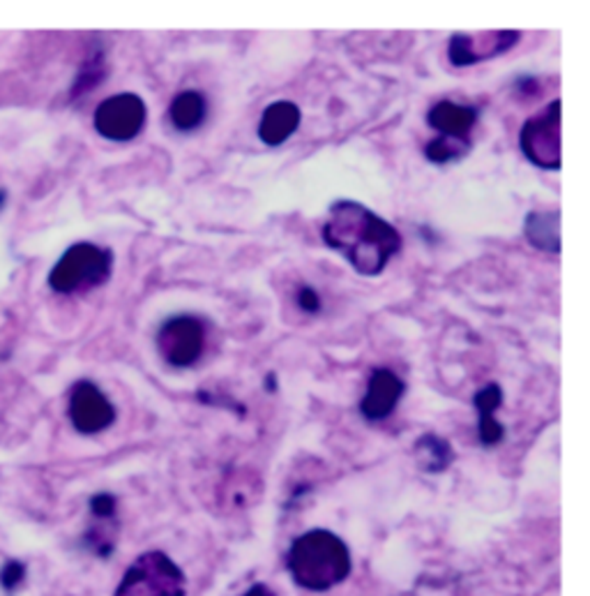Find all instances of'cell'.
<instances>
[{"mask_svg":"<svg viewBox=\"0 0 590 596\" xmlns=\"http://www.w3.org/2000/svg\"><path fill=\"white\" fill-rule=\"evenodd\" d=\"M328 248L340 253L355 273L381 276L390 259L402 250V234L361 201L340 199L330 207L323 224Z\"/></svg>","mask_w":590,"mask_h":596,"instance_id":"1","label":"cell"},{"mask_svg":"<svg viewBox=\"0 0 590 596\" xmlns=\"http://www.w3.org/2000/svg\"><path fill=\"white\" fill-rule=\"evenodd\" d=\"M288 571L309 592L332 589L351 573L349 546L328 529L307 531L288 550Z\"/></svg>","mask_w":590,"mask_h":596,"instance_id":"2","label":"cell"},{"mask_svg":"<svg viewBox=\"0 0 590 596\" xmlns=\"http://www.w3.org/2000/svg\"><path fill=\"white\" fill-rule=\"evenodd\" d=\"M114 255L93 243H76L60 257L49 276L51 290L58 294H72L86 287H97L111 276Z\"/></svg>","mask_w":590,"mask_h":596,"instance_id":"3","label":"cell"},{"mask_svg":"<svg viewBox=\"0 0 590 596\" xmlns=\"http://www.w3.org/2000/svg\"><path fill=\"white\" fill-rule=\"evenodd\" d=\"M185 575L164 552H145L125 573L116 596H185Z\"/></svg>","mask_w":590,"mask_h":596,"instance_id":"4","label":"cell"},{"mask_svg":"<svg viewBox=\"0 0 590 596\" xmlns=\"http://www.w3.org/2000/svg\"><path fill=\"white\" fill-rule=\"evenodd\" d=\"M519 149L535 167L544 172L560 170V100L523 122Z\"/></svg>","mask_w":590,"mask_h":596,"instance_id":"5","label":"cell"},{"mask_svg":"<svg viewBox=\"0 0 590 596\" xmlns=\"http://www.w3.org/2000/svg\"><path fill=\"white\" fill-rule=\"evenodd\" d=\"M205 344V328L199 317L178 315L166 319L160 326L157 334V349L162 359L174 367H189L194 365Z\"/></svg>","mask_w":590,"mask_h":596,"instance_id":"6","label":"cell"},{"mask_svg":"<svg viewBox=\"0 0 590 596\" xmlns=\"http://www.w3.org/2000/svg\"><path fill=\"white\" fill-rule=\"evenodd\" d=\"M148 118L145 102L134 93L107 97L95 109V130L111 141H130L141 135Z\"/></svg>","mask_w":590,"mask_h":596,"instance_id":"7","label":"cell"},{"mask_svg":"<svg viewBox=\"0 0 590 596\" xmlns=\"http://www.w3.org/2000/svg\"><path fill=\"white\" fill-rule=\"evenodd\" d=\"M517 31H484V33H455L448 45V58L457 68H469L510 51L519 43Z\"/></svg>","mask_w":590,"mask_h":596,"instance_id":"8","label":"cell"},{"mask_svg":"<svg viewBox=\"0 0 590 596\" xmlns=\"http://www.w3.org/2000/svg\"><path fill=\"white\" fill-rule=\"evenodd\" d=\"M70 421L83 435H97L116 421V407L93 382H79L70 394Z\"/></svg>","mask_w":590,"mask_h":596,"instance_id":"9","label":"cell"},{"mask_svg":"<svg viewBox=\"0 0 590 596\" xmlns=\"http://www.w3.org/2000/svg\"><path fill=\"white\" fill-rule=\"evenodd\" d=\"M404 390H406V386H404L402 377H397L388 367H376L374 373L369 375L365 398L361 402L363 417L367 421L388 419L397 409L399 400H402Z\"/></svg>","mask_w":590,"mask_h":596,"instance_id":"10","label":"cell"},{"mask_svg":"<svg viewBox=\"0 0 590 596\" xmlns=\"http://www.w3.org/2000/svg\"><path fill=\"white\" fill-rule=\"evenodd\" d=\"M427 122L438 132V137L469 141V135L477 122V112L469 105H457V102L440 100L429 109Z\"/></svg>","mask_w":590,"mask_h":596,"instance_id":"11","label":"cell"},{"mask_svg":"<svg viewBox=\"0 0 590 596\" xmlns=\"http://www.w3.org/2000/svg\"><path fill=\"white\" fill-rule=\"evenodd\" d=\"M300 109L295 102L280 100L272 102V105L263 112L259 122V139L266 147H280L295 130L300 128Z\"/></svg>","mask_w":590,"mask_h":596,"instance_id":"12","label":"cell"},{"mask_svg":"<svg viewBox=\"0 0 590 596\" xmlns=\"http://www.w3.org/2000/svg\"><path fill=\"white\" fill-rule=\"evenodd\" d=\"M475 409H477V437L484 446H496L505 428L494 419V412L503 405V390L498 384H487L475 394Z\"/></svg>","mask_w":590,"mask_h":596,"instance_id":"13","label":"cell"},{"mask_svg":"<svg viewBox=\"0 0 590 596\" xmlns=\"http://www.w3.org/2000/svg\"><path fill=\"white\" fill-rule=\"evenodd\" d=\"M523 234L533 248L544 253H560V215L556 211H531L526 215Z\"/></svg>","mask_w":590,"mask_h":596,"instance_id":"14","label":"cell"},{"mask_svg":"<svg viewBox=\"0 0 590 596\" xmlns=\"http://www.w3.org/2000/svg\"><path fill=\"white\" fill-rule=\"evenodd\" d=\"M208 105L205 97L197 91H182L174 97L172 107H168V120L178 132H194L205 120Z\"/></svg>","mask_w":590,"mask_h":596,"instance_id":"15","label":"cell"},{"mask_svg":"<svg viewBox=\"0 0 590 596\" xmlns=\"http://www.w3.org/2000/svg\"><path fill=\"white\" fill-rule=\"evenodd\" d=\"M415 456L420 467H423L425 471H442L455 458L452 446L446 440H440L438 435L420 437L415 444Z\"/></svg>","mask_w":590,"mask_h":596,"instance_id":"16","label":"cell"},{"mask_svg":"<svg viewBox=\"0 0 590 596\" xmlns=\"http://www.w3.org/2000/svg\"><path fill=\"white\" fill-rule=\"evenodd\" d=\"M471 143L469 141H457V139H446V137H436L425 147V157L434 164H448L452 160H459L469 153Z\"/></svg>","mask_w":590,"mask_h":596,"instance_id":"17","label":"cell"},{"mask_svg":"<svg viewBox=\"0 0 590 596\" xmlns=\"http://www.w3.org/2000/svg\"><path fill=\"white\" fill-rule=\"evenodd\" d=\"M91 509H93L95 518L109 521V518H114V513H116V500L111 495H97V498H93Z\"/></svg>","mask_w":590,"mask_h":596,"instance_id":"18","label":"cell"},{"mask_svg":"<svg viewBox=\"0 0 590 596\" xmlns=\"http://www.w3.org/2000/svg\"><path fill=\"white\" fill-rule=\"evenodd\" d=\"M0 581H3L5 589H14L21 581H24V566H21L19 562H10L3 569V573H0Z\"/></svg>","mask_w":590,"mask_h":596,"instance_id":"19","label":"cell"},{"mask_svg":"<svg viewBox=\"0 0 590 596\" xmlns=\"http://www.w3.org/2000/svg\"><path fill=\"white\" fill-rule=\"evenodd\" d=\"M298 305H300V311H305V313H319L321 299L311 290V287H303V290L298 292Z\"/></svg>","mask_w":590,"mask_h":596,"instance_id":"20","label":"cell"},{"mask_svg":"<svg viewBox=\"0 0 590 596\" xmlns=\"http://www.w3.org/2000/svg\"><path fill=\"white\" fill-rule=\"evenodd\" d=\"M245 596H275V594H272L266 585H257V587H251Z\"/></svg>","mask_w":590,"mask_h":596,"instance_id":"21","label":"cell"}]
</instances>
